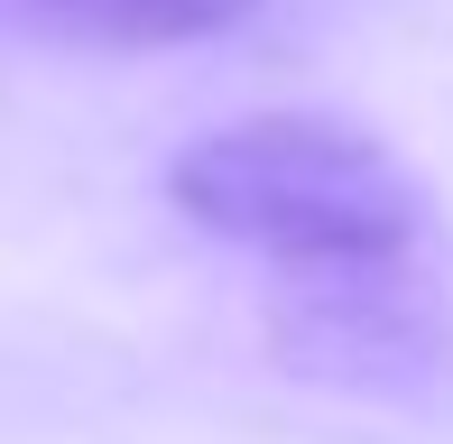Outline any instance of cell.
<instances>
[{"label":"cell","instance_id":"obj_1","mask_svg":"<svg viewBox=\"0 0 453 444\" xmlns=\"http://www.w3.org/2000/svg\"><path fill=\"white\" fill-rule=\"evenodd\" d=\"M167 204L195 232L315 278H380L426 241V186L388 139L334 111H241L167 157Z\"/></svg>","mask_w":453,"mask_h":444},{"label":"cell","instance_id":"obj_2","mask_svg":"<svg viewBox=\"0 0 453 444\" xmlns=\"http://www.w3.org/2000/svg\"><path fill=\"white\" fill-rule=\"evenodd\" d=\"M10 10L65 37H93V47H195V37L241 28L259 0H10Z\"/></svg>","mask_w":453,"mask_h":444}]
</instances>
